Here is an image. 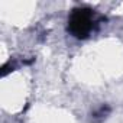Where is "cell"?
<instances>
[{
    "mask_svg": "<svg viewBox=\"0 0 123 123\" xmlns=\"http://www.w3.org/2000/svg\"><path fill=\"white\" fill-rule=\"evenodd\" d=\"M96 23L94 10L88 7H75L68 18V32L77 39H86L94 31Z\"/></svg>",
    "mask_w": 123,
    "mask_h": 123,
    "instance_id": "1",
    "label": "cell"
}]
</instances>
